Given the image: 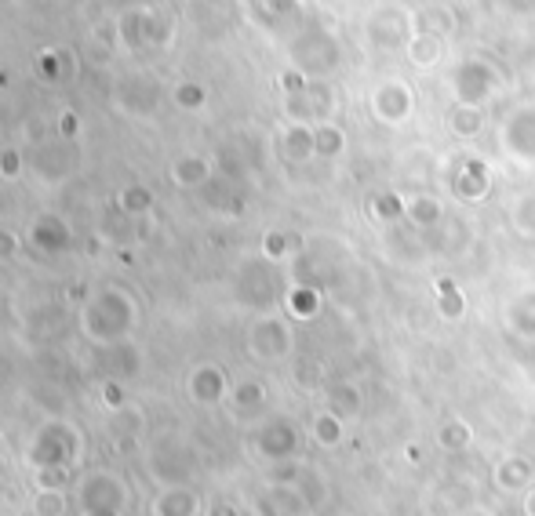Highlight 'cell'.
<instances>
[{"label": "cell", "instance_id": "obj_1", "mask_svg": "<svg viewBox=\"0 0 535 516\" xmlns=\"http://www.w3.org/2000/svg\"><path fill=\"white\" fill-rule=\"evenodd\" d=\"M81 328L99 346H117L135 328V302L121 288H106L91 298L81 313Z\"/></svg>", "mask_w": 535, "mask_h": 516}, {"label": "cell", "instance_id": "obj_2", "mask_svg": "<svg viewBox=\"0 0 535 516\" xmlns=\"http://www.w3.org/2000/svg\"><path fill=\"white\" fill-rule=\"evenodd\" d=\"M84 455V437L81 429L66 422V418H48L41 426L33 429L30 444H26V466L37 473V469H51V466H66L77 469Z\"/></svg>", "mask_w": 535, "mask_h": 516}, {"label": "cell", "instance_id": "obj_3", "mask_svg": "<svg viewBox=\"0 0 535 516\" xmlns=\"http://www.w3.org/2000/svg\"><path fill=\"white\" fill-rule=\"evenodd\" d=\"M132 502V491L113 469H91L73 484V506L77 513H110L124 516Z\"/></svg>", "mask_w": 535, "mask_h": 516}, {"label": "cell", "instance_id": "obj_4", "mask_svg": "<svg viewBox=\"0 0 535 516\" xmlns=\"http://www.w3.org/2000/svg\"><path fill=\"white\" fill-rule=\"evenodd\" d=\"M415 33H419L415 11H408L404 4H379L364 22V37L375 51H404Z\"/></svg>", "mask_w": 535, "mask_h": 516}, {"label": "cell", "instance_id": "obj_5", "mask_svg": "<svg viewBox=\"0 0 535 516\" xmlns=\"http://www.w3.org/2000/svg\"><path fill=\"white\" fill-rule=\"evenodd\" d=\"M448 84H452L455 102H463V106H485L495 91H499V84H503V73L495 70L488 59L470 55V59H463L455 66Z\"/></svg>", "mask_w": 535, "mask_h": 516}, {"label": "cell", "instance_id": "obj_6", "mask_svg": "<svg viewBox=\"0 0 535 516\" xmlns=\"http://www.w3.org/2000/svg\"><path fill=\"white\" fill-rule=\"evenodd\" d=\"M193 462H197V455L179 437H161L150 447V455H146V469H150V477L161 487L193 484V469H197Z\"/></svg>", "mask_w": 535, "mask_h": 516}, {"label": "cell", "instance_id": "obj_7", "mask_svg": "<svg viewBox=\"0 0 535 516\" xmlns=\"http://www.w3.org/2000/svg\"><path fill=\"white\" fill-rule=\"evenodd\" d=\"M255 455L270 462V466H281V462H295L299 451H303V433L295 426L292 418H270L263 426L255 429L252 437Z\"/></svg>", "mask_w": 535, "mask_h": 516}, {"label": "cell", "instance_id": "obj_8", "mask_svg": "<svg viewBox=\"0 0 535 516\" xmlns=\"http://www.w3.org/2000/svg\"><path fill=\"white\" fill-rule=\"evenodd\" d=\"M292 346H295V335L281 317H259L248 328V353L255 360L277 364V360H284L292 353Z\"/></svg>", "mask_w": 535, "mask_h": 516}, {"label": "cell", "instance_id": "obj_9", "mask_svg": "<svg viewBox=\"0 0 535 516\" xmlns=\"http://www.w3.org/2000/svg\"><path fill=\"white\" fill-rule=\"evenodd\" d=\"M499 146L517 164H535V106H517L499 128Z\"/></svg>", "mask_w": 535, "mask_h": 516}, {"label": "cell", "instance_id": "obj_10", "mask_svg": "<svg viewBox=\"0 0 535 516\" xmlns=\"http://www.w3.org/2000/svg\"><path fill=\"white\" fill-rule=\"evenodd\" d=\"M295 62L306 77H328V73L343 62V48L332 33H310L295 44Z\"/></svg>", "mask_w": 535, "mask_h": 516}, {"label": "cell", "instance_id": "obj_11", "mask_svg": "<svg viewBox=\"0 0 535 516\" xmlns=\"http://www.w3.org/2000/svg\"><path fill=\"white\" fill-rule=\"evenodd\" d=\"M415 110V95L412 88L404 84V80L390 77L383 80V84H375L372 91V113L379 124H390V128H397V124H404V120L412 117Z\"/></svg>", "mask_w": 535, "mask_h": 516}, {"label": "cell", "instance_id": "obj_12", "mask_svg": "<svg viewBox=\"0 0 535 516\" xmlns=\"http://www.w3.org/2000/svg\"><path fill=\"white\" fill-rule=\"evenodd\" d=\"M230 378H226V371L219 368V364H197V368L190 371V378H186V393H190L193 404L201 407H215L223 404L226 397H230Z\"/></svg>", "mask_w": 535, "mask_h": 516}, {"label": "cell", "instance_id": "obj_13", "mask_svg": "<svg viewBox=\"0 0 535 516\" xmlns=\"http://www.w3.org/2000/svg\"><path fill=\"white\" fill-rule=\"evenodd\" d=\"M492 480H495V487H499L503 495H525L528 487L535 484L532 458H525V455L499 458V462H495V469H492Z\"/></svg>", "mask_w": 535, "mask_h": 516}, {"label": "cell", "instance_id": "obj_14", "mask_svg": "<svg viewBox=\"0 0 535 516\" xmlns=\"http://www.w3.org/2000/svg\"><path fill=\"white\" fill-rule=\"evenodd\" d=\"M201 509V491L193 484L161 487L157 498H153V516H201Z\"/></svg>", "mask_w": 535, "mask_h": 516}, {"label": "cell", "instance_id": "obj_15", "mask_svg": "<svg viewBox=\"0 0 535 516\" xmlns=\"http://www.w3.org/2000/svg\"><path fill=\"white\" fill-rule=\"evenodd\" d=\"M30 244L37 251H44V255H62L73 244V233L59 215H41L30 226Z\"/></svg>", "mask_w": 535, "mask_h": 516}, {"label": "cell", "instance_id": "obj_16", "mask_svg": "<svg viewBox=\"0 0 535 516\" xmlns=\"http://www.w3.org/2000/svg\"><path fill=\"white\" fill-rule=\"evenodd\" d=\"M452 189L459 200H485L488 189H492V171H488L485 160H463L455 171Z\"/></svg>", "mask_w": 535, "mask_h": 516}, {"label": "cell", "instance_id": "obj_17", "mask_svg": "<svg viewBox=\"0 0 535 516\" xmlns=\"http://www.w3.org/2000/svg\"><path fill=\"white\" fill-rule=\"evenodd\" d=\"M445 51H448V40L445 37H434V33H415V40L404 48L408 62H412L415 70H434L445 62Z\"/></svg>", "mask_w": 535, "mask_h": 516}, {"label": "cell", "instance_id": "obj_18", "mask_svg": "<svg viewBox=\"0 0 535 516\" xmlns=\"http://www.w3.org/2000/svg\"><path fill=\"white\" fill-rule=\"evenodd\" d=\"M445 124L455 139H477L485 131V106H463V102H452L445 113Z\"/></svg>", "mask_w": 535, "mask_h": 516}, {"label": "cell", "instance_id": "obj_19", "mask_svg": "<svg viewBox=\"0 0 535 516\" xmlns=\"http://www.w3.org/2000/svg\"><path fill=\"white\" fill-rule=\"evenodd\" d=\"M404 222H412L415 229H437L445 222V208L430 193H415V197L404 200Z\"/></svg>", "mask_w": 535, "mask_h": 516}, {"label": "cell", "instance_id": "obj_20", "mask_svg": "<svg viewBox=\"0 0 535 516\" xmlns=\"http://www.w3.org/2000/svg\"><path fill=\"white\" fill-rule=\"evenodd\" d=\"M230 404L241 418H252L270 404V393H266V386L259 378H241V382L230 389Z\"/></svg>", "mask_w": 535, "mask_h": 516}, {"label": "cell", "instance_id": "obj_21", "mask_svg": "<svg viewBox=\"0 0 535 516\" xmlns=\"http://www.w3.org/2000/svg\"><path fill=\"white\" fill-rule=\"evenodd\" d=\"M281 153L292 164H303V160L317 157V149H313V124H288L281 135Z\"/></svg>", "mask_w": 535, "mask_h": 516}, {"label": "cell", "instance_id": "obj_22", "mask_svg": "<svg viewBox=\"0 0 535 516\" xmlns=\"http://www.w3.org/2000/svg\"><path fill=\"white\" fill-rule=\"evenodd\" d=\"M506 324L521 338H535V288L525 291V295H517L514 302L506 306Z\"/></svg>", "mask_w": 535, "mask_h": 516}, {"label": "cell", "instance_id": "obj_23", "mask_svg": "<svg viewBox=\"0 0 535 516\" xmlns=\"http://www.w3.org/2000/svg\"><path fill=\"white\" fill-rule=\"evenodd\" d=\"M324 411L339 415L343 422L361 415V393H357L354 382H335V386H328V407Z\"/></svg>", "mask_w": 535, "mask_h": 516}, {"label": "cell", "instance_id": "obj_24", "mask_svg": "<svg viewBox=\"0 0 535 516\" xmlns=\"http://www.w3.org/2000/svg\"><path fill=\"white\" fill-rule=\"evenodd\" d=\"M212 179V164L204 157H179L172 164V182L182 189H197Z\"/></svg>", "mask_w": 535, "mask_h": 516}, {"label": "cell", "instance_id": "obj_25", "mask_svg": "<svg viewBox=\"0 0 535 516\" xmlns=\"http://www.w3.org/2000/svg\"><path fill=\"white\" fill-rule=\"evenodd\" d=\"M284 306L292 313L295 320H313L321 313V291L313 288V284H295L288 295H284Z\"/></svg>", "mask_w": 535, "mask_h": 516}, {"label": "cell", "instance_id": "obj_26", "mask_svg": "<svg viewBox=\"0 0 535 516\" xmlns=\"http://www.w3.org/2000/svg\"><path fill=\"white\" fill-rule=\"evenodd\" d=\"M470 444H474V429H470L466 418H445V422H441V429H437V447H441V451L459 455V451H466Z\"/></svg>", "mask_w": 535, "mask_h": 516}, {"label": "cell", "instance_id": "obj_27", "mask_svg": "<svg viewBox=\"0 0 535 516\" xmlns=\"http://www.w3.org/2000/svg\"><path fill=\"white\" fill-rule=\"evenodd\" d=\"M310 437H313V444H321V447H339L346 440V422L339 415H332V411H321V415H313V422H310Z\"/></svg>", "mask_w": 535, "mask_h": 516}, {"label": "cell", "instance_id": "obj_28", "mask_svg": "<svg viewBox=\"0 0 535 516\" xmlns=\"http://www.w3.org/2000/svg\"><path fill=\"white\" fill-rule=\"evenodd\" d=\"M313 149H317V157H343L346 153V131L332 120H324V124H313Z\"/></svg>", "mask_w": 535, "mask_h": 516}, {"label": "cell", "instance_id": "obj_29", "mask_svg": "<svg viewBox=\"0 0 535 516\" xmlns=\"http://www.w3.org/2000/svg\"><path fill=\"white\" fill-rule=\"evenodd\" d=\"M415 26L419 33H434V37H452L455 33V15L452 8H423L415 11Z\"/></svg>", "mask_w": 535, "mask_h": 516}, {"label": "cell", "instance_id": "obj_30", "mask_svg": "<svg viewBox=\"0 0 535 516\" xmlns=\"http://www.w3.org/2000/svg\"><path fill=\"white\" fill-rule=\"evenodd\" d=\"M510 222L521 237H535V189L517 193L514 204H510Z\"/></svg>", "mask_w": 535, "mask_h": 516}, {"label": "cell", "instance_id": "obj_31", "mask_svg": "<svg viewBox=\"0 0 535 516\" xmlns=\"http://www.w3.org/2000/svg\"><path fill=\"white\" fill-rule=\"evenodd\" d=\"M33 484H37V491H73L77 469H66V466L37 469V473H33Z\"/></svg>", "mask_w": 535, "mask_h": 516}, {"label": "cell", "instance_id": "obj_32", "mask_svg": "<svg viewBox=\"0 0 535 516\" xmlns=\"http://www.w3.org/2000/svg\"><path fill=\"white\" fill-rule=\"evenodd\" d=\"M70 506V491H37L33 495V516H66Z\"/></svg>", "mask_w": 535, "mask_h": 516}, {"label": "cell", "instance_id": "obj_33", "mask_svg": "<svg viewBox=\"0 0 535 516\" xmlns=\"http://www.w3.org/2000/svg\"><path fill=\"white\" fill-rule=\"evenodd\" d=\"M437 309H441V317H448V320H459L466 313V298L459 295V288H455L452 280L437 284Z\"/></svg>", "mask_w": 535, "mask_h": 516}, {"label": "cell", "instance_id": "obj_34", "mask_svg": "<svg viewBox=\"0 0 535 516\" xmlns=\"http://www.w3.org/2000/svg\"><path fill=\"white\" fill-rule=\"evenodd\" d=\"M117 200H121L124 215H146L153 208V193L146 186H124Z\"/></svg>", "mask_w": 535, "mask_h": 516}, {"label": "cell", "instance_id": "obj_35", "mask_svg": "<svg viewBox=\"0 0 535 516\" xmlns=\"http://www.w3.org/2000/svg\"><path fill=\"white\" fill-rule=\"evenodd\" d=\"M372 215L379 222H401L404 219V197H397V193H375Z\"/></svg>", "mask_w": 535, "mask_h": 516}, {"label": "cell", "instance_id": "obj_36", "mask_svg": "<svg viewBox=\"0 0 535 516\" xmlns=\"http://www.w3.org/2000/svg\"><path fill=\"white\" fill-rule=\"evenodd\" d=\"M295 248V240L288 237V233H281V229H270L263 237V255L270 258V262H281V258H288Z\"/></svg>", "mask_w": 535, "mask_h": 516}, {"label": "cell", "instance_id": "obj_37", "mask_svg": "<svg viewBox=\"0 0 535 516\" xmlns=\"http://www.w3.org/2000/svg\"><path fill=\"white\" fill-rule=\"evenodd\" d=\"M175 102H179V110H201L204 102H208V91L201 84H179L175 88Z\"/></svg>", "mask_w": 535, "mask_h": 516}, {"label": "cell", "instance_id": "obj_38", "mask_svg": "<svg viewBox=\"0 0 535 516\" xmlns=\"http://www.w3.org/2000/svg\"><path fill=\"white\" fill-rule=\"evenodd\" d=\"M281 88H284V95H303V91L310 88V77H306L303 70H288L281 77Z\"/></svg>", "mask_w": 535, "mask_h": 516}, {"label": "cell", "instance_id": "obj_39", "mask_svg": "<svg viewBox=\"0 0 535 516\" xmlns=\"http://www.w3.org/2000/svg\"><path fill=\"white\" fill-rule=\"evenodd\" d=\"M0 175H4V179H19L22 175V157L15 149H4V153H0Z\"/></svg>", "mask_w": 535, "mask_h": 516}, {"label": "cell", "instance_id": "obj_40", "mask_svg": "<svg viewBox=\"0 0 535 516\" xmlns=\"http://www.w3.org/2000/svg\"><path fill=\"white\" fill-rule=\"evenodd\" d=\"M102 400H106V407H110V411H121V407H124V386L117 382V378H110V382L102 386Z\"/></svg>", "mask_w": 535, "mask_h": 516}, {"label": "cell", "instance_id": "obj_41", "mask_svg": "<svg viewBox=\"0 0 535 516\" xmlns=\"http://www.w3.org/2000/svg\"><path fill=\"white\" fill-rule=\"evenodd\" d=\"M19 251V237L11 229H0V258H11Z\"/></svg>", "mask_w": 535, "mask_h": 516}, {"label": "cell", "instance_id": "obj_42", "mask_svg": "<svg viewBox=\"0 0 535 516\" xmlns=\"http://www.w3.org/2000/svg\"><path fill=\"white\" fill-rule=\"evenodd\" d=\"M59 128H62V135H66V139H77V131H81V120H77V113H62Z\"/></svg>", "mask_w": 535, "mask_h": 516}, {"label": "cell", "instance_id": "obj_43", "mask_svg": "<svg viewBox=\"0 0 535 516\" xmlns=\"http://www.w3.org/2000/svg\"><path fill=\"white\" fill-rule=\"evenodd\" d=\"M41 77H59V59L55 55H41Z\"/></svg>", "mask_w": 535, "mask_h": 516}, {"label": "cell", "instance_id": "obj_44", "mask_svg": "<svg viewBox=\"0 0 535 516\" xmlns=\"http://www.w3.org/2000/svg\"><path fill=\"white\" fill-rule=\"evenodd\" d=\"M521 513H525V516H535V484L528 487L525 495H521Z\"/></svg>", "mask_w": 535, "mask_h": 516}, {"label": "cell", "instance_id": "obj_45", "mask_svg": "<svg viewBox=\"0 0 535 516\" xmlns=\"http://www.w3.org/2000/svg\"><path fill=\"white\" fill-rule=\"evenodd\" d=\"M455 516H495V513L485 506H470V509H463V513H455Z\"/></svg>", "mask_w": 535, "mask_h": 516}, {"label": "cell", "instance_id": "obj_46", "mask_svg": "<svg viewBox=\"0 0 535 516\" xmlns=\"http://www.w3.org/2000/svg\"><path fill=\"white\" fill-rule=\"evenodd\" d=\"M81 516H110V513H81Z\"/></svg>", "mask_w": 535, "mask_h": 516}, {"label": "cell", "instance_id": "obj_47", "mask_svg": "<svg viewBox=\"0 0 535 516\" xmlns=\"http://www.w3.org/2000/svg\"><path fill=\"white\" fill-rule=\"evenodd\" d=\"M0 444H4V437H0Z\"/></svg>", "mask_w": 535, "mask_h": 516}]
</instances>
